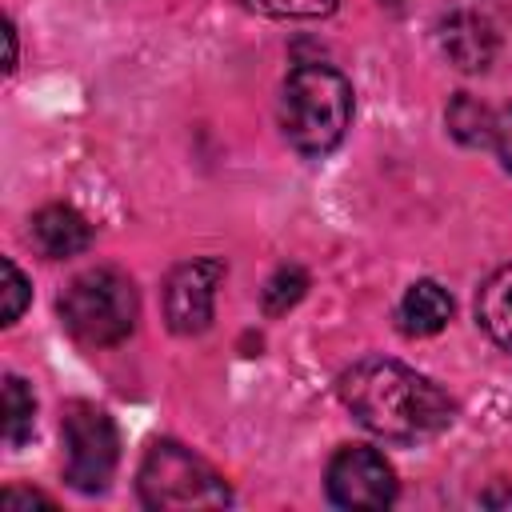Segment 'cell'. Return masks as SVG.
<instances>
[{
	"mask_svg": "<svg viewBox=\"0 0 512 512\" xmlns=\"http://www.w3.org/2000/svg\"><path fill=\"white\" fill-rule=\"evenodd\" d=\"M340 400L348 412L376 436L396 444H416L440 436L456 408L428 376L412 372L400 360L364 356L340 376Z\"/></svg>",
	"mask_w": 512,
	"mask_h": 512,
	"instance_id": "6da1fadb",
	"label": "cell"
},
{
	"mask_svg": "<svg viewBox=\"0 0 512 512\" xmlns=\"http://www.w3.org/2000/svg\"><path fill=\"white\" fill-rule=\"evenodd\" d=\"M352 124V84L328 64H296L280 92V128L304 156L332 152Z\"/></svg>",
	"mask_w": 512,
	"mask_h": 512,
	"instance_id": "7a4b0ae2",
	"label": "cell"
},
{
	"mask_svg": "<svg viewBox=\"0 0 512 512\" xmlns=\"http://www.w3.org/2000/svg\"><path fill=\"white\" fill-rule=\"evenodd\" d=\"M136 488L144 508L152 512H200V508H224L232 500L224 476L204 456H196L176 440L148 444Z\"/></svg>",
	"mask_w": 512,
	"mask_h": 512,
	"instance_id": "3957f363",
	"label": "cell"
},
{
	"mask_svg": "<svg viewBox=\"0 0 512 512\" xmlns=\"http://www.w3.org/2000/svg\"><path fill=\"white\" fill-rule=\"evenodd\" d=\"M64 328L88 348H112L136 328V288L116 268H88L60 292Z\"/></svg>",
	"mask_w": 512,
	"mask_h": 512,
	"instance_id": "277c9868",
	"label": "cell"
},
{
	"mask_svg": "<svg viewBox=\"0 0 512 512\" xmlns=\"http://www.w3.org/2000/svg\"><path fill=\"white\" fill-rule=\"evenodd\" d=\"M60 432H64V480L80 492H104L120 460V432L112 416L88 400H72L60 416Z\"/></svg>",
	"mask_w": 512,
	"mask_h": 512,
	"instance_id": "5b68a950",
	"label": "cell"
},
{
	"mask_svg": "<svg viewBox=\"0 0 512 512\" xmlns=\"http://www.w3.org/2000/svg\"><path fill=\"white\" fill-rule=\"evenodd\" d=\"M328 496L340 508H388L396 500V472L376 448L348 444L328 464Z\"/></svg>",
	"mask_w": 512,
	"mask_h": 512,
	"instance_id": "8992f818",
	"label": "cell"
},
{
	"mask_svg": "<svg viewBox=\"0 0 512 512\" xmlns=\"http://www.w3.org/2000/svg\"><path fill=\"white\" fill-rule=\"evenodd\" d=\"M220 280H224V264L212 256L184 260L180 268H172V276L164 284V312H168L172 332L196 336L212 324V304H216Z\"/></svg>",
	"mask_w": 512,
	"mask_h": 512,
	"instance_id": "52a82bcc",
	"label": "cell"
},
{
	"mask_svg": "<svg viewBox=\"0 0 512 512\" xmlns=\"http://www.w3.org/2000/svg\"><path fill=\"white\" fill-rule=\"evenodd\" d=\"M440 48L460 72H484L496 56V32L480 12L456 8L440 20Z\"/></svg>",
	"mask_w": 512,
	"mask_h": 512,
	"instance_id": "ba28073f",
	"label": "cell"
},
{
	"mask_svg": "<svg viewBox=\"0 0 512 512\" xmlns=\"http://www.w3.org/2000/svg\"><path fill=\"white\" fill-rule=\"evenodd\" d=\"M28 236H32L40 256L68 260V256H80L92 244V224L76 208H68V204H48V208H40L32 216Z\"/></svg>",
	"mask_w": 512,
	"mask_h": 512,
	"instance_id": "9c48e42d",
	"label": "cell"
},
{
	"mask_svg": "<svg viewBox=\"0 0 512 512\" xmlns=\"http://www.w3.org/2000/svg\"><path fill=\"white\" fill-rule=\"evenodd\" d=\"M452 316V296L436 280H416L400 300V320L408 336H436Z\"/></svg>",
	"mask_w": 512,
	"mask_h": 512,
	"instance_id": "30bf717a",
	"label": "cell"
},
{
	"mask_svg": "<svg viewBox=\"0 0 512 512\" xmlns=\"http://www.w3.org/2000/svg\"><path fill=\"white\" fill-rule=\"evenodd\" d=\"M476 320L500 348L512 352V264L484 280L476 296Z\"/></svg>",
	"mask_w": 512,
	"mask_h": 512,
	"instance_id": "8fae6325",
	"label": "cell"
},
{
	"mask_svg": "<svg viewBox=\"0 0 512 512\" xmlns=\"http://www.w3.org/2000/svg\"><path fill=\"white\" fill-rule=\"evenodd\" d=\"M448 132L460 144H492L496 140V116L480 100H472L468 92H460L448 104Z\"/></svg>",
	"mask_w": 512,
	"mask_h": 512,
	"instance_id": "7c38bea8",
	"label": "cell"
},
{
	"mask_svg": "<svg viewBox=\"0 0 512 512\" xmlns=\"http://www.w3.org/2000/svg\"><path fill=\"white\" fill-rule=\"evenodd\" d=\"M32 420H36L32 388L20 376H8L4 380V444L8 448H20L32 436Z\"/></svg>",
	"mask_w": 512,
	"mask_h": 512,
	"instance_id": "4fadbf2b",
	"label": "cell"
},
{
	"mask_svg": "<svg viewBox=\"0 0 512 512\" xmlns=\"http://www.w3.org/2000/svg\"><path fill=\"white\" fill-rule=\"evenodd\" d=\"M308 292V272L300 264H284L268 276L264 292H260V304H264V316H284L288 308H296Z\"/></svg>",
	"mask_w": 512,
	"mask_h": 512,
	"instance_id": "5bb4252c",
	"label": "cell"
},
{
	"mask_svg": "<svg viewBox=\"0 0 512 512\" xmlns=\"http://www.w3.org/2000/svg\"><path fill=\"white\" fill-rule=\"evenodd\" d=\"M252 12L280 16V20H320L336 8V0H240Z\"/></svg>",
	"mask_w": 512,
	"mask_h": 512,
	"instance_id": "9a60e30c",
	"label": "cell"
},
{
	"mask_svg": "<svg viewBox=\"0 0 512 512\" xmlns=\"http://www.w3.org/2000/svg\"><path fill=\"white\" fill-rule=\"evenodd\" d=\"M0 276H4V324H16L20 312H24V304H28V296H32V288H28L24 272L8 256L0 260Z\"/></svg>",
	"mask_w": 512,
	"mask_h": 512,
	"instance_id": "2e32d148",
	"label": "cell"
},
{
	"mask_svg": "<svg viewBox=\"0 0 512 512\" xmlns=\"http://www.w3.org/2000/svg\"><path fill=\"white\" fill-rule=\"evenodd\" d=\"M496 148H500V160H504V168L512 172V108H504L500 116H496V140H492Z\"/></svg>",
	"mask_w": 512,
	"mask_h": 512,
	"instance_id": "e0dca14e",
	"label": "cell"
},
{
	"mask_svg": "<svg viewBox=\"0 0 512 512\" xmlns=\"http://www.w3.org/2000/svg\"><path fill=\"white\" fill-rule=\"evenodd\" d=\"M36 504L52 508V500H48V496H40V492H24V488H8V492H4V508H8V512H20V508H36Z\"/></svg>",
	"mask_w": 512,
	"mask_h": 512,
	"instance_id": "ac0fdd59",
	"label": "cell"
},
{
	"mask_svg": "<svg viewBox=\"0 0 512 512\" xmlns=\"http://www.w3.org/2000/svg\"><path fill=\"white\" fill-rule=\"evenodd\" d=\"M480 500H484L488 508H512V488H504V484H500V488H488Z\"/></svg>",
	"mask_w": 512,
	"mask_h": 512,
	"instance_id": "d6986e66",
	"label": "cell"
},
{
	"mask_svg": "<svg viewBox=\"0 0 512 512\" xmlns=\"http://www.w3.org/2000/svg\"><path fill=\"white\" fill-rule=\"evenodd\" d=\"M388 4H396V0H388Z\"/></svg>",
	"mask_w": 512,
	"mask_h": 512,
	"instance_id": "ffe728a7",
	"label": "cell"
}]
</instances>
